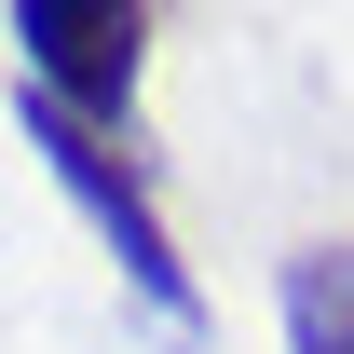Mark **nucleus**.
<instances>
[{"mask_svg": "<svg viewBox=\"0 0 354 354\" xmlns=\"http://www.w3.org/2000/svg\"><path fill=\"white\" fill-rule=\"evenodd\" d=\"M272 313H286V354H354V245H300Z\"/></svg>", "mask_w": 354, "mask_h": 354, "instance_id": "nucleus-3", "label": "nucleus"}, {"mask_svg": "<svg viewBox=\"0 0 354 354\" xmlns=\"http://www.w3.org/2000/svg\"><path fill=\"white\" fill-rule=\"evenodd\" d=\"M14 68L55 95L68 123H136V68H150V14L136 0H14Z\"/></svg>", "mask_w": 354, "mask_h": 354, "instance_id": "nucleus-2", "label": "nucleus"}, {"mask_svg": "<svg viewBox=\"0 0 354 354\" xmlns=\"http://www.w3.org/2000/svg\"><path fill=\"white\" fill-rule=\"evenodd\" d=\"M14 123H28V150L55 164V191L95 218V245L123 259V286L150 313H164L177 341H205V286H191V259H177V232H164V205H150V177L123 164V136H95V123H68L55 95H14Z\"/></svg>", "mask_w": 354, "mask_h": 354, "instance_id": "nucleus-1", "label": "nucleus"}]
</instances>
